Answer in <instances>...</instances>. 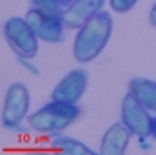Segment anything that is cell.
<instances>
[{"label":"cell","mask_w":156,"mask_h":155,"mask_svg":"<svg viewBox=\"0 0 156 155\" xmlns=\"http://www.w3.org/2000/svg\"><path fill=\"white\" fill-rule=\"evenodd\" d=\"M113 32V20L107 12H98L78 30L74 40V57L78 63L94 61L107 45Z\"/></svg>","instance_id":"6da1fadb"},{"label":"cell","mask_w":156,"mask_h":155,"mask_svg":"<svg viewBox=\"0 0 156 155\" xmlns=\"http://www.w3.org/2000/svg\"><path fill=\"white\" fill-rule=\"evenodd\" d=\"M80 116V106L51 100L43 108L29 116V126L31 130L41 134H58L65 128H68L74 120Z\"/></svg>","instance_id":"7a4b0ae2"},{"label":"cell","mask_w":156,"mask_h":155,"mask_svg":"<svg viewBox=\"0 0 156 155\" xmlns=\"http://www.w3.org/2000/svg\"><path fill=\"white\" fill-rule=\"evenodd\" d=\"M4 36H6L8 45L14 49L18 57L22 59H31L37 55L39 49V37L35 32L31 30V26L27 24L26 18H10L4 24Z\"/></svg>","instance_id":"3957f363"},{"label":"cell","mask_w":156,"mask_h":155,"mask_svg":"<svg viewBox=\"0 0 156 155\" xmlns=\"http://www.w3.org/2000/svg\"><path fill=\"white\" fill-rule=\"evenodd\" d=\"M121 122L140 142H144L150 135V122H152L150 110H146L131 90L123 96V102H121Z\"/></svg>","instance_id":"277c9868"},{"label":"cell","mask_w":156,"mask_h":155,"mask_svg":"<svg viewBox=\"0 0 156 155\" xmlns=\"http://www.w3.org/2000/svg\"><path fill=\"white\" fill-rule=\"evenodd\" d=\"M29 110V90L23 83H14L6 93L2 110V126L8 130H16Z\"/></svg>","instance_id":"5b68a950"},{"label":"cell","mask_w":156,"mask_h":155,"mask_svg":"<svg viewBox=\"0 0 156 155\" xmlns=\"http://www.w3.org/2000/svg\"><path fill=\"white\" fill-rule=\"evenodd\" d=\"M26 20L39 40H43L47 43H61L65 40L62 18L51 16V14H45L41 10H35V8H29V12L26 14Z\"/></svg>","instance_id":"8992f818"},{"label":"cell","mask_w":156,"mask_h":155,"mask_svg":"<svg viewBox=\"0 0 156 155\" xmlns=\"http://www.w3.org/2000/svg\"><path fill=\"white\" fill-rule=\"evenodd\" d=\"M86 85H88V73L84 69H74L55 86L51 98L58 100V102L78 104V100L82 98L86 90Z\"/></svg>","instance_id":"52a82bcc"},{"label":"cell","mask_w":156,"mask_h":155,"mask_svg":"<svg viewBox=\"0 0 156 155\" xmlns=\"http://www.w3.org/2000/svg\"><path fill=\"white\" fill-rule=\"evenodd\" d=\"M104 2L105 0H74L62 12V24H65V28H68V30H80L92 16L101 12Z\"/></svg>","instance_id":"ba28073f"},{"label":"cell","mask_w":156,"mask_h":155,"mask_svg":"<svg viewBox=\"0 0 156 155\" xmlns=\"http://www.w3.org/2000/svg\"><path fill=\"white\" fill-rule=\"evenodd\" d=\"M131 139V130L123 122H117L109 126V130L104 134L100 143V153L101 155H123L127 151V145Z\"/></svg>","instance_id":"9c48e42d"},{"label":"cell","mask_w":156,"mask_h":155,"mask_svg":"<svg viewBox=\"0 0 156 155\" xmlns=\"http://www.w3.org/2000/svg\"><path fill=\"white\" fill-rule=\"evenodd\" d=\"M129 90L136 96L140 104L150 112H156V81L136 77L129 83Z\"/></svg>","instance_id":"30bf717a"},{"label":"cell","mask_w":156,"mask_h":155,"mask_svg":"<svg viewBox=\"0 0 156 155\" xmlns=\"http://www.w3.org/2000/svg\"><path fill=\"white\" fill-rule=\"evenodd\" d=\"M51 147H55L66 155H92L94 153L88 145H84L82 142H76L72 138H66V135H53Z\"/></svg>","instance_id":"8fae6325"},{"label":"cell","mask_w":156,"mask_h":155,"mask_svg":"<svg viewBox=\"0 0 156 155\" xmlns=\"http://www.w3.org/2000/svg\"><path fill=\"white\" fill-rule=\"evenodd\" d=\"M31 8H35V10H41L45 14H51V16H58L62 18V4L61 0H31Z\"/></svg>","instance_id":"7c38bea8"},{"label":"cell","mask_w":156,"mask_h":155,"mask_svg":"<svg viewBox=\"0 0 156 155\" xmlns=\"http://www.w3.org/2000/svg\"><path fill=\"white\" fill-rule=\"evenodd\" d=\"M109 4H111V8H113L115 12L125 14V12H129L131 8L136 4V0H109Z\"/></svg>","instance_id":"4fadbf2b"},{"label":"cell","mask_w":156,"mask_h":155,"mask_svg":"<svg viewBox=\"0 0 156 155\" xmlns=\"http://www.w3.org/2000/svg\"><path fill=\"white\" fill-rule=\"evenodd\" d=\"M148 22H150V26L156 28V4L152 8H150V14H148Z\"/></svg>","instance_id":"5bb4252c"},{"label":"cell","mask_w":156,"mask_h":155,"mask_svg":"<svg viewBox=\"0 0 156 155\" xmlns=\"http://www.w3.org/2000/svg\"><path fill=\"white\" fill-rule=\"evenodd\" d=\"M150 138L156 142V116H152V122H150Z\"/></svg>","instance_id":"9a60e30c"},{"label":"cell","mask_w":156,"mask_h":155,"mask_svg":"<svg viewBox=\"0 0 156 155\" xmlns=\"http://www.w3.org/2000/svg\"><path fill=\"white\" fill-rule=\"evenodd\" d=\"M72 2H74V0H61V4H62V6H65V8L68 6V4H72Z\"/></svg>","instance_id":"2e32d148"}]
</instances>
